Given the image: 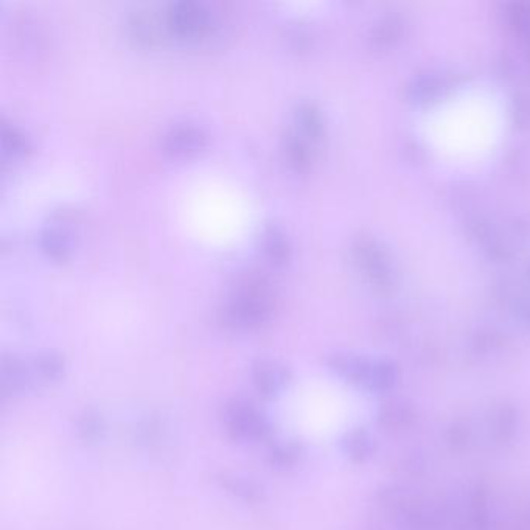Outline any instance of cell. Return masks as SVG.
<instances>
[{"label": "cell", "mask_w": 530, "mask_h": 530, "mask_svg": "<svg viewBox=\"0 0 530 530\" xmlns=\"http://www.w3.org/2000/svg\"><path fill=\"white\" fill-rule=\"evenodd\" d=\"M254 388L265 398H277L288 389L291 383V370L288 366L272 358H259L251 366Z\"/></svg>", "instance_id": "obj_6"}, {"label": "cell", "mask_w": 530, "mask_h": 530, "mask_svg": "<svg viewBox=\"0 0 530 530\" xmlns=\"http://www.w3.org/2000/svg\"><path fill=\"white\" fill-rule=\"evenodd\" d=\"M506 126L503 103L492 91L471 88L445 98L423 122L431 150L454 164H473L495 151Z\"/></svg>", "instance_id": "obj_1"}, {"label": "cell", "mask_w": 530, "mask_h": 530, "mask_svg": "<svg viewBox=\"0 0 530 530\" xmlns=\"http://www.w3.org/2000/svg\"><path fill=\"white\" fill-rule=\"evenodd\" d=\"M300 456V445H297L293 440H279L277 443H272L271 450H269V459L272 465L277 467H291L296 464Z\"/></svg>", "instance_id": "obj_15"}, {"label": "cell", "mask_w": 530, "mask_h": 530, "mask_svg": "<svg viewBox=\"0 0 530 530\" xmlns=\"http://www.w3.org/2000/svg\"><path fill=\"white\" fill-rule=\"evenodd\" d=\"M221 487L231 493L235 498L246 501V503H257L262 499L263 490L260 485L246 476L223 475L220 479Z\"/></svg>", "instance_id": "obj_12"}, {"label": "cell", "mask_w": 530, "mask_h": 530, "mask_svg": "<svg viewBox=\"0 0 530 530\" xmlns=\"http://www.w3.org/2000/svg\"><path fill=\"white\" fill-rule=\"evenodd\" d=\"M39 246L53 260H66L74 251V237L66 227L49 224L39 232Z\"/></svg>", "instance_id": "obj_9"}, {"label": "cell", "mask_w": 530, "mask_h": 530, "mask_svg": "<svg viewBox=\"0 0 530 530\" xmlns=\"http://www.w3.org/2000/svg\"><path fill=\"white\" fill-rule=\"evenodd\" d=\"M209 140L206 128L193 120L171 123L161 136V147L170 156L184 157L203 150Z\"/></svg>", "instance_id": "obj_5"}, {"label": "cell", "mask_w": 530, "mask_h": 530, "mask_svg": "<svg viewBox=\"0 0 530 530\" xmlns=\"http://www.w3.org/2000/svg\"><path fill=\"white\" fill-rule=\"evenodd\" d=\"M221 420L226 433L238 442H259L271 433V422L265 412L245 398L227 400Z\"/></svg>", "instance_id": "obj_3"}, {"label": "cell", "mask_w": 530, "mask_h": 530, "mask_svg": "<svg viewBox=\"0 0 530 530\" xmlns=\"http://www.w3.org/2000/svg\"><path fill=\"white\" fill-rule=\"evenodd\" d=\"M294 119L300 130L307 134H316L319 130L318 111L308 102H297L293 109Z\"/></svg>", "instance_id": "obj_16"}, {"label": "cell", "mask_w": 530, "mask_h": 530, "mask_svg": "<svg viewBox=\"0 0 530 530\" xmlns=\"http://www.w3.org/2000/svg\"><path fill=\"white\" fill-rule=\"evenodd\" d=\"M260 248L272 265L282 266L290 262L291 241L280 224L269 221L260 231Z\"/></svg>", "instance_id": "obj_8"}, {"label": "cell", "mask_w": 530, "mask_h": 530, "mask_svg": "<svg viewBox=\"0 0 530 530\" xmlns=\"http://www.w3.org/2000/svg\"><path fill=\"white\" fill-rule=\"evenodd\" d=\"M282 153L286 164L290 165L294 170H302L307 165V143L296 131L290 130L283 134Z\"/></svg>", "instance_id": "obj_13"}, {"label": "cell", "mask_w": 530, "mask_h": 530, "mask_svg": "<svg viewBox=\"0 0 530 530\" xmlns=\"http://www.w3.org/2000/svg\"><path fill=\"white\" fill-rule=\"evenodd\" d=\"M33 369L14 353H5L0 361V383L8 397H19L33 389Z\"/></svg>", "instance_id": "obj_7"}, {"label": "cell", "mask_w": 530, "mask_h": 530, "mask_svg": "<svg viewBox=\"0 0 530 530\" xmlns=\"http://www.w3.org/2000/svg\"><path fill=\"white\" fill-rule=\"evenodd\" d=\"M274 310L271 290L262 279L243 280L235 286L221 310L224 324L232 330L246 332L262 327L271 319Z\"/></svg>", "instance_id": "obj_2"}, {"label": "cell", "mask_w": 530, "mask_h": 530, "mask_svg": "<svg viewBox=\"0 0 530 530\" xmlns=\"http://www.w3.org/2000/svg\"><path fill=\"white\" fill-rule=\"evenodd\" d=\"M0 142L4 153L11 157H22L32 148L30 137L14 123L7 122V120H0Z\"/></svg>", "instance_id": "obj_11"}, {"label": "cell", "mask_w": 530, "mask_h": 530, "mask_svg": "<svg viewBox=\"0 0 530 530\" xmlns=\"http://www.w3.org/2000/svg\"><path fill=\"white\" fill-rule=\"evenodd\" d=\"M370 439L363 431H352L342 440V448L347 456L355 461H363L364 457L370 453Z\"/></svg>", "instance_id": "obj_17"}, {"label": "cell", "mask_w": 530, "mask_h": 530, "mask_svg": "<svg viewBox=\"0 0 530 530\" xmlns=\"http://www.w3.org/2000/svg\"><path fill=\"white\" fill-rule=\"evenodd\" d=\"M167 27L182 39H196L206 35L212 22V13L206 5L196 0H176L165 13Z\"/></svg>", "instance_id": "obj_4"}, {"label": "cell", "mask_w": 530, "mask_h": 530, "mask_svg": "<svg viewBox=\"0 0 530 530\" xmlns=\"http://www.w3.org/2000/svg\"><path fill=\"white\" fill-rule=\"evenodd\" d=\"M78 436L86 442H94L105 433V420L94 409H86L77 422Z\"/></svg>", "instance_id": "obj_14"}, {"label": "cell", "mask_w": 530, "mask_h": 530, "mask_svg": "<svg viewBox=\"0 0 530 530\" xmlns=\"http://www.w3.org/2000/svg\"><path fill=\"white\" fill-rule=\"evenodd\" d=\"M33 374L41 381L55 383L64 377V358L55 350H42L32 361Z\"/></svg>", "instance_id": "obj_10"}]
</instances>
